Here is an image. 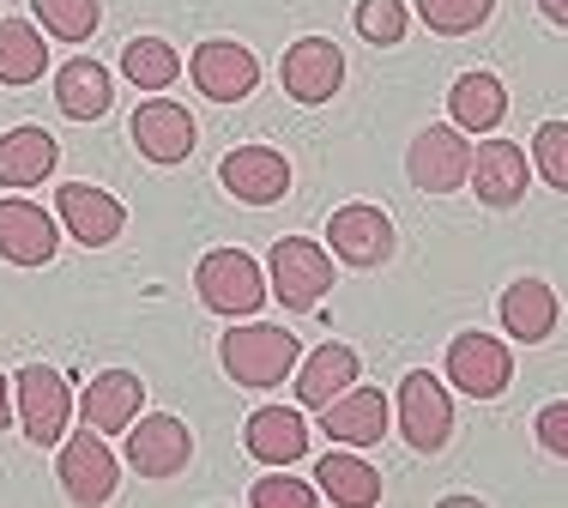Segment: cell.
I'll list each match as a JSON object with an SVG mask.
<instances>
[{"instance_id":"6da1fadb","label":"cell","mask_w":568,"mask_h":508,"mask_svg":"<svg viewBox=\"0 0 568 508\" xmlns=\"http://www.w3.org/2000/svg\"><path fill=\"white\" fill-rule=\"evenodd\" d=\"M219 357H224V376L236 387H278L284 376L296 369L303 345H296L291 327H266V321H242L219 339Z\"/></svg>"},{"instance_id":"7a4b0ae2","label":"cell","mask_w":568,"mask_h":508,"mask_svg":"<svg viewBox=\"0 0 568 508\" xmlns=\"http://www.w3.org/2000/svg\"><path fill=\"white\" fill-rule=\"evenodd\" d=\"M333 278H339L333 254L321 243H308V236H278L273 254H266V297H278L291 315L315 309V303L333 291Z\"/></svg>"},{"instance_id":"3957f363","label":"cell","mask_w":568,"mask_h":508,"mask_svg":"<svg viewBox=\"0 0 568 508\" xmlns=\"http://www.w3.org/2000/svg\"><path fill=\"white\" fill-rule=\"evenodd\" d=\"M194 291L212 315H261L266 273H261V261L242 254V248H212L206 261L194 266Z\"/></svg>"},{"instance_id":"277c9868","label":"cell","mask_w":568,"mask_h":508,"mask_svg":"<svg viewBox=\"0 0 568 508\" xmlns=\"http://www.w3.org/2000/svg\"><path fill=\"white\" fill-rule=\"evenodd\" d=\"M466 170H471V140L454 122L417 128L412 145H405V176H412L417 194H454V189H466Z\"/></svg>"},{"instance_id":"5b68a950","label":"cell","mask_w":568,"mask_h":508,"mask_svg":"<svg viewBox=\"0 0 568 508\" xmlns=\"http://www.w3.org/2000/svg\"><path fill=\"white\" fill-rule=\"evenodd\" d=\"M394 219H387L382 206H369V200H351L327 219V254L345 266H357V273H369V266H387L394 261Z\"/></svg>"},{"instance_id":"8992f818","label":"cell","mask_w":568,"mask_h":508,"mask_svg":"<svg viewBox=\"0 0 568 508\" xmlns=\"http://www.w3.org/2000/svg\"><path fill=\"white\" fill-rule=\"evenodd\" d=\"M73 418V387L55 364H24L19 369V424L31 448H55Z\"/></svg>"},{"instance_id":"52a82bcc","label":"cell","mask_w":568,"mask_h":508,"mask_svg":"<svg viewBox=\"0 0 568 508\" xmlns=\"http://www.w3.org/2000/svg\"><path fill=\"white\" fill-rule=\"evenodd\" d=\"M399 436L417 454H442L454 443V399L429 369H412L399 382Z\"/></svg>"},{"instance_id":"ba28073f","label":"cell","mask_w":568,"mask_h":508,"mask_svg":"<svg viewBox=\"0 0 568 508\" xmlns=\"http://www.w3.org/2000/svg\"><path fill=\"white\" fill-rule=\"evenodd\" d=\"M55 478H61L67 502H85V508L110 502L115 490H121V466H115L110 443H103L91 424L79 436H67V448H61V460H55Z\"/></svg>"},{"instance_id":"9c48e42d","label":"cell","mask_w":568,"mask_h":508,"mask_svg":"<svg viewBox=\"0 0 568 508\" xmlns=\"http://www.w3.org/2000/svg\"><path fill=\"white\" fill-rule=\"evenodd\" d=\"M448 376L466 399H496L514 382V352L496 333H454L448 339Z\"/></svg>"},{"instance_id":"30bf717a","label":"cell","mask_w":568,"mask_h":508,"mask_svg":"<svg viewBox=\"0 0 568 508\" xmlns=\"http://www.w3.org/2000/svg\"><path fill=\"white\" fill-rule=\"evenodd\" d=\"M278 79L296 103H327L345 85V49L333 37H296L278 61Z\"/></svg>"},{"instance_id":"8fae6325","label":"cell","mask_w":568,"mask_h":508,"mask_svg":"<svg viewBox=\"0 0 568 508\" xmlns=\"http://www.w3.org/2000/svg\"><path fill=\"white\" fill-rule=\"evenodd\" d=\"M55 212L79 248H110L128 231V206L110 189H98V182H67V189H55Z\"/></svg>"},{"instance_id":"7c38bea8","label":"cell","mask_w":568,"mask_h":508,"mask_svg":"<svg viewBox=\"0 0 568 508\" xmlns=\"http://www.w3.org/2000/svg\"><path fill=\"white\" fill-rule=\"evenodd\" d=\"M187 460H194V436H187L182 418L152 412V418H133L128 424V466L140 478H175Z\"/></svg>"},{"instance_id":"4fadbf2b","label":"cell","mask_w":568,"mask_h":508,"mask_svg":"<svg viewBox=\"0 0 568 508\" xmlns=\"http://www.w3.org/2000/svg\"><path fill=\"white\" fill-rule=\"evenodd\" d=\"M187 73H194V85L206 91L212 103H242L254 85H261V61H254V49L248 43H230V37L200 43L194 61H187Z\"/></svg>"},{"instance_id":"5bb4252c","label":"cell","mask_w":568,"mask_h":508,"mask_svg":"<svg viewBox=\"0 0 568 508\" xmlns=\"http://www.w3.org/2000/svg\"><path fill=\"white\" fill-rule=\"evenodd\" d=\"M219 182L242 206H278L291 194V164H284V152H273V145H236L219 164Z\"/></svg>"},{"instance_id":"9a60e30c","label":"cell","mask_w":568,"mask_h":508,"mask_svg":"<svg viewBox=\"0 0 568 508\" xmlns=\"http://www.w3.org/2000/svg\"><path fill=\"white\" fill-rule=\"evenodd\" d=\"M526 152L514 140H484V145H471V170H466V182H471V194L484 200L490 212H508V206H520V194H526Z\"/></svg>"},{"instance_id":"2e32d148","label":"cell","mask_w":568,"mask_h":508,"mask_svg":"<svg viewBox=\"0 0 568 508\" xmlns=\"http://www.w3.org/2000/svg\"><path fill=\"white\" fill-rule=\"evenodd\" d=\"M321 430H327L339 448H375L387 436V394L382 387L351 382L345 394H333L327 406H321Z\"/></svg>"},{"instance_id":"e0dca14e","label":"cell","mask_w":568,"mask_h":508,"mask_svg":"<svg viewBox=\"0 0 568 508\" xmlns=\"http://www.w3.org/2000/svg\"><path fill=\"white\" fill-rule=\"evenodd\" d=\"M133 145H140V158H152V164H182L187 152H194V115L182 110V103L170 98H145L140 110H133Z\"/></svg>"},{"instance_id":"ac0fdd59","label":"cell","mask_w":568,"mask_h":508,"mask_svg":"<svg viewBox=\"0 0 568 508\" xmlns=\"http://www.w3.org/2000/svg\"><path fill=\"white\" fill-rule=\"evenodd\" d=\"M61 248V231L31 200H0V261L12 266H49Z\"/></svg>"},{"instance_id":"d6986e66","label":"cell","mask_w":568,"mask_h":508,"mask_svg":"<svg viewBox=\"0 0 568 508\" xmlns=\"http://www.w3.org/2000/svg\"><path fill=\"white\" fill-rule=\"evenodd\" d=\"M140 406H145V382L133 376V369H103V376H91V387L79 394L73 412L98 436H115V430H128V424L140 418Z\"/></svg>"},{"instance_id":"ffe728a7","label":"cell","mask_w":568,"mask_h":508,"mask_svg":"<svg viewBox=\"0 0 568 508\" xmlns=\"http://www.w3.org/2000/svg\"><path fill=\"white\" fill-rule=\"evenodd\" d=\"M55 103H61L67 122H103V115L115 110V79H110V67L91 61V55H73V61L55 73Z\"/></svg>"},{"instance_id":"44dd1931","label":"cell","mask_w":568,"mask_h":508,"mask_svg":"<svg viewBox=\"0 0 568 508\" xmlns=\"http://www.w3.org/2000/svg\"><path fill=\"white\" fill-rule=\"evenodd\" d=\"M242 443H248L254 460L266 466H291L308 454V418L296 406H261L248 424H242Z\"/></svg>"},{"instance_id":"7402d4cb","label":"cell","mask_w":568,"mask_h":508,"mask_svg":"<svg viewBox=\"0 0 568 508\" xmlns=\"http://www.w3.org/2000/svg\"><path fill=\"white\" fill-rule=\"evenodd\" d=\"M557 321H562V303L545 278H514L503 291V327L520 345H545L550 333H557Z\"/></svg>"},{"instance_id":"603a6c76","label":"cell","mask_w":568,"mask_h":508,"mask_svg":"<svg viewBox=\"0 0 568 508\" xmlns=\"http://www.w3.org/2000/svg\"><path fill=\"white\" fill-rule=\"evenodd\" d=\"M503 115H508V91H503V79L496 73H459L454 79V91H448V122L459 133H496L503 128Z\"/></svg>"},{"instance_id":"cb8c5ba5","label":"cell","mask_w":568,"mask_h":508,"mask_svg":"<svg viewBox=\"0 0 568 508\" xmlns=\"http://www.w3.org/2000/svg\"><path fill=\"white\" fill-rule=\"evenodd\" d=\"M296 364H303V357H296ZM357 369L363 364H357V352H351V345H339V339L315 345V352H308V364L291 369V376H296V399H303L308 412H321L333 394H345V387L357 382Z\"/></svg>"},{"instance_id":"d4e9b609","label":"cell","mask_w":568,"mask_h":508,"mask_svg":"<svg viewBox=\"0 0 568 508\" xmlns=\"http://www.w3.org/2000/svg\"><path fill=\"white\" fill-rule=\"evenodd\" d=\"M315 490L327 502L339 508H375L382 502V473H375L369 460H357V454H321L315 460Z\"/></svg>"},{"instance_id":"484cf974","label":"cell","mask_w":568,"mask_h":508,"mask_svg":"<svg viewBox=\"0 0 568 508\" xmlns=\"http://www.w3.org/2000/svg\"><path fill=\"white\" fill-rule=\"evenodd\" d=\"M49 176H55V133L12 128L0 140V189H37Z\"/></svg>"},{"instance_id":"4316f807","label":"cell","mask_w":568,"mask_h":508,"mask_svg":"<svg viewBox=\"0 0 568 508\" xmlns=\"http://www.w3.org/2000/svg\"><path fill=\"white\" fill-rule=\"evenodd\" d=\"M49 73V43L37 24L0 19V85H37Z\"/></svg>"},{"instance_id":"83f0119b","label":"cell","mask_w":568,"mask_h":508,"mask_svg":"<svg viewBox=\"0 0 568 508\" xmlns=\"http://www.w3.org/2000/svg\"><path fill=\"white\" fill-rule=\"evenodd\" d=\"M121 73L140 91H170L175 79H182V55H175L164 37H133V43L121 49Z\"/></svg>"},{"instance_id":"f1b7e54d","label":"cell","mask_w":568,"mask_h":508,"mask_svg":"<svg viewBox=\"0 0 568 508\" xmlns=\"http://www.w3.org/2000/svg\"><path fill=\"white\" fill-rule=\"evenodd\" d=\"M37 24H43L49 37H61V43H85L91 31H98L103 19V0H31Z\"/></svg>"},{"instance_id":"f546056e","label":"cell","mask_w":568,"mask_h":508,"mask_svg":"<svg viewBox=\"0 0 568 508\" xmlns=\"http://www.w3.org/2000/svg\"><path fill=\"white\" fill-rule=\"evenodd\" d=\"M496 0H417V19L436 37H471L478 24H490Z\"/></svg>"},{"instance_id":"4dcf8cb0","label":"cell","mask_w":568,"mask_h":508,"mask_svg":"<svg viewBox=\"0 0 568 508\" xmlns=\"http://www.w3.org/2000/svg\"><path fill=\"white\" fill-rule=\"evenodd\" d=\"M357 37L375 49L405 43V0H357Z\"/></svg>"},{"instance_id":"1f68e13d","label":"cell","mask_w":568,"mask_h":508,"mask_svg":"<svg viewBox=\"0 0 568 508\" xmlns=\"http://www.w3.org/2000/svg\"><path fill=\"white\" fill-rule=\"evenodd\" d=\"M532 158H538V176L550 182V189H568V122H545L532 133Z\"/></svg>"},{"instance_id":"d6a6232c","label":"cell","mask_w":568,"mask_h":508,"mask_svg":"<svg viewBox=\"0 0 568 508\" xmlns=\"http://www.w3.org/2000/svg\"><path fill=\"white\" fill-rule=\"evenodd\" d=\"M315 497H321V490H315V478H261V485H254L248 490V502L254 508H315Z\"/></svg>"},{"instance_id":"836d02e7","label":"cell","mask_w":568,"mask_h":508,"mask_svg":"<svg viewBox=\"0 0 568 508\" xmlns=\"http://www.w3.org/2000/svg\"><path fill=\"white\" fill-rule=\"evenodd\" d=\"M538 443L550 448V460H562V454H568V406H562V399H550V406L538 412Z\"/></svg>"},{"instance_id":"e575fe53","label":"cell","mask_w":568,"mask_h":508,"mask_svg":"<svg viewBox=\"0 0 568 508\" xmlns=\"http://www.w3.org/2000/svg\"><path fill=\"white\" fill-rule=\"evenodd\" d=\"M7 424H12V382L0 376V430H7Z\"/></svg>"},{"instance_id":"d590c367","label":"cell","mask_w":568,"mask_h":508,"mask_svg":"<svg viewBox=\"0 0 568 508\" xmlns=\"http://www.w3.org/2000/svg\"><path fill=\"white\" fill-rule=\"evenodd\" d=\"M538 7H545L550 24H568V0H538Z\"/></svg>"}]
</instances>
